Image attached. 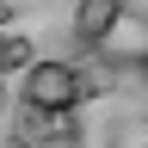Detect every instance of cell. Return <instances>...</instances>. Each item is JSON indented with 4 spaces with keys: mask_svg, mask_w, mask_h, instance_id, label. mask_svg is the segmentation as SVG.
Masks as SVG:
<instances>
[{
    "mask_svg": "<svg viewBox=\"0 0 148 148\" xmlns=\"http://www.w3.org/2000/svg\"><path fill=\"white\" fill-rule=\"evenodd\" d=\"M18 99H25L37 117H68L74 105L86 99V74L74 68V62H31L18 68Z\"/></svg>",
    "mask_w": 148,
    "mask_h": 148,
    "instance_id": "1",
    "label": "cell"
},
{
    "mask_svg": "<svg viewBox=\"0 0 148 148\" xmlns=\"http://www.w3.org/2000/svg\"><path fill=\"white\" fill-rule=\"evenodd\" d=\"M111 18H117V0H80V6H74V37H80V43H99Z\"/></svg>",
    "mask_w": 148,
    "mask_h": 148,
    "instance_id": "3",
    "label": "cell"
},
{
    "mask_svg": "<svg viewBox=\"0 0 148 148\" xmlns=\"http://www.w3.org/2000/svg\"><path fill=\"white\" fill-rule=\"evenodd\" d=\"M99 49L136 74V68H142V12H123V6H117V18H111L105 37H99Z\"/></svg>",
    "mask_w": 148,
    "mask_h": 148,
    "instance_id": "2",
    "label": "cell"
},
{
    "mask_svg": "<svg viewBox=\"0 0 148 148\" xmlns=\"http://www.w3.org/2000/svg\"><path fill=\"white\" fill-rule=\"evenodd\" d=\"M31 62V37L25 31H0V68H25Z\"/></svg>",
    "mask_w": 148,
    "mask_h": 148,
    "instance_id": "4",
    "label": "cell"
}]
</instances>
